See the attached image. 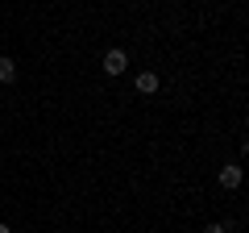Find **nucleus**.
<instances>
[{
    "mask_svg": "<svg viewBox=\"0 0 249 233\" xmlns=\"http://www.w3.org/2000/svg\"><path fill=\"white\" fill-rule=\"evenodd\" d=\"M220 188H241V167H220Z\"/></svg>",
    "mask_w": 249,
    "mask_h": 233,
    "instance_id": "nucleus-3",
    "label": "nucleus"
},
{
    "mask_svg": "<svg viewBox=\"0 0 249 233\" xmlns=\"http://www.w3.org/2000/svg\"><path fill=\"white\" fill-rule=\"evenodd\" d=\"M124 67H129V54L124 50H108L104 54V71L108 75H124Z\"/></svg>",
    "mask_w": 249,
    "mask_h": 233,
    "instance_id": "nucleus-1",
    "label": "nucleus"
},
{
    "mask_svg": "<svg viewBox=\"0 0 249 233\" xmlns=\"http://www.w3.org/2000/svg\"><path fill=\"white\" fill-rule=\"evenodd\" d=\"M0 233H13V229H9V225H4V221H0Z\"/></svg>",
    "mask_w": 249,
    "mask_h": 233,
    "instance_id": "nucleus-6",
    "label": "nucleus"
},
{
    "mask_svg": "<svg viewBox=\"0 0 249 233\" xmlns=\"http://www.w3.org/2000/svg\"><path fill=\"white\" fill-rule=\"evenodd\" d=\"M204 233H229V229H224V225H208Z\"/></svg>",
    "mask_w": 249,
    "mask_h": 233,
    "instance_id": "nucleus-5",
    "label": "nucleus"
},
{
    "mask_svg": "<svg viewBox=\"0 0 249 233\" xmlns=\"http://www.w3.org/2000/svg\"><path fill=\"white\" fill-rule=\"evenodd\" d=\"M137 92H142V96H154V92H158V75L142 71V75H137Z\"/></svg>",
    "mask_w": 249,
    "mask_h": 233,
    "instance_id": "nucleus-2",
    "label": "nucleus"
},
{
    "mask_svg": "<svg viewBox=\"0 0 249 233\" xmlns=\"http://www.w3.org/2000/svg\"><path fill=\"white\" fill-rule=\"evenodd\" d=\"M13 79H17V63L0 54V83H13Z\"/></svg>",
    "mask_w": 249,
    "mask_h": 233,
    "instance_id": "nucleus-4",
    "label": "nucleus"
}]
</instances>
